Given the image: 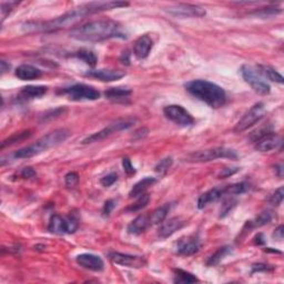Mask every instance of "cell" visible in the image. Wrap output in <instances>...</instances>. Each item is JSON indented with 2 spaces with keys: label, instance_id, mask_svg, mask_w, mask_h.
I'll return each mask as SVG.
<instances>
[{
  "label": "cell",
  "instance_id": "cell-1",
  "mask_svg": "<svg viewBox=\"0 0 284 284\" xmlns=\"http://www.w3.org/2000/svg\"><path fill=\"white\" fill-rule=\"evenodd\" d=\"M129 6L128 2L124 1H98L89 2L78 8L70 10L57 18L47 21H27L23 25L24 31L26 32H49L59 29L73 26L86 16H90L97 12L117 9V8Z\"/></svg>",
  "mask_w": 284,
  "mask_h": 284
},
{
  "label": "cell",
  "instance_id": "cell-2",
  "mask_svg": "<svg viewBox=\"0 0 284 284\" xmlns=\"http://www.w3.org/2000/svg\"><path fill=\"white\" fill-rule=\"evenodd\" d=\"M70 36L77 40L98 42L113 39V38L126 39L127 33L124 27L118 21L111 19H100L90 21V23L73 29Z\"/></svg>",
  "mask_w": 284,
  "mask_h": 284
},
{
  "label": "cell",
  "instance_id": "cell-3",
  "mask_svg": "<svg viewBox=\"0 0 284 284\" xmlns=\"http://www.w3.org/2000/svg\"><path fill=\"white\" fill-rule=\"evenodd\" d=\"M185 90L209 107L219 109L227 103V93L222 87L207 80H191L184 84Z\"/></svg>",
  "mask_w": 284,
  "mask_h": 284
},
{
  "label": "cell",
  "instance_id": "cell-4",
  "mask_svg": "<svg viewBox=\"0 0 284 284\" xmlns=\"http://www.w3.org/2000/svg\"><path fill=\"white\" fill-rule=\"evenodd\" d=\"M70 131L67 129H57L49 132L48 134L44 135V137L37 140L35 143L28 146L26 148H23L18 151H16L12 156L15 159H29L32 156L38 155L45 152L47 150L52 149L53 147H57L60 143L65 142L66 140L69 138Z\"/></svg>",
  "mask_w": 284,
  "mask_h": 284
},
{
  "label": "cell",
  "instance_id": "cell-5",
  "mask_svg": "<svg viewBox=\"0 0 284 284\" xmlns=\"http://www.w3.org/2000/svg\"><path fill=\"white\" fill-rule=\"evenodd\" d=\"M218 159L236 160L238 159V154H236L234 150L229 149V148L219 147V148H212V149L191 152V154L185 155L183 161L190 163H203V162H210V161H214Z\"/></svg>",
  "mask_w": 284,
  "mask_h": 284
},
{
  "label": "cell",
  "instance_id": "cell-6",
  "mask_svg": "<svg viewBox=\"0 0 284 284\" xmlns=\"http://www.w3.org/2000/svg\"><path fill=\"white\" fill-rule=\"evenodd\" d=\"M61 93L66 95L71 101H95L100 98V92L96 88L84 83H76L63 88Z\"/></svg>",
  "mask_w": 284,
  "mask_h": 284
},
{
  "label": "cell",
  "instance_id": "cell-7",
  "mask_svg": "<svg viewBox=\"0 0 284 284\" xmlns=\"http://www.w3.org/2000/svg\"><path fill=\"white\" fill-rule=\"evenodd\" d=\"M241 75H242L245 82H248L254 91L263 96L269 95L271 91L270 84L264 81V78L260 75L256 67L243 65L241 67Z\"/></svg>",
  "mask_w": 284,
  "mask_h": 284
},
{
  "label": "cell",
  "instance_id": "cell-8",
  "mask_svg": "<svg viewBox=\"0 0 284 284\" xmlns=\"http://www.w3.org/2000/svg\"><path fill=\"white\" fill-rule=\"evenodd\" d=\"M78 219L75 215H69L68 218H62L59 214H53L50 218L48 230L49 232L53 233V234L63 235V234H70L77 231L78 229Z\"/></svg>",
  "mask_w": 284,
  "mask_h": 284
},
{
  "label": "cell",
  "instance_id": "cell-9",
  "mask_svg": "<svg viewBox=\"0 0 284 284\" xmlns=\"http://www.w3.org/2000/svg\"><path fill=\"white\" fill-rule=\"evenodd\" d=\"M265 104L263 103H258L254 104L244 113V116L235 125L234 132L241 133L251 128L265 116Z\"/></svg>",
  "mask_w": 284,
  "mask_h": 284
},
{
  "label": "cell",
  "instance_id": "cell-10",
  "mask_svg": "<svg viewBox=\"0 0 284 284\" xmlns=\"http://www.w3.org/2000/svg\"><path fill=\"white\" fill-rule=\"evenodd\" d=\"M134 120L132 119H122V120H118L113 124L109 125L108 127H105L103 130L98 131V132L93 133L91 135H89L86 139L82 140V145H90V143H95V142H99L101 140H103L105 138L110 137V135L113 133L119 132V131L122 130H127L131 128L133 126Z\"/></svg>",
  "mask_w": 284,
  "mask_h": 284
},
{
  "label": "cell",
  "instance_id": "cell-11",
  "mask_svg": "<svg viewBox=\"0 0 284 284\" xmlns=\"http://www.w3.org/2000/svg\"><path fill=\"white\" fill-rule=\"evenodd\" d=\"M164 116L169 120L181 127H189L194 124V119L188 110L179 104H169L163 108Z\"/></svg>",
  "mask_w": 284,
  "mask_h": 284
},
{
  "label": "cell",
  "instance_id": "cell-12",
  "mask_svg": "<svg viewBox=\"0 0 284 284\" xmlns=\"http://www.w3.org/2000/svg\"><path fill=\"white\" fill-rule=\"evenodd\" d=\"M170 15L176 17H183V18H201L207 15L205 8L191 3H178L165 9Z\"/></svg>",
  "mask_w": 284,
  "mask_h": 284
},
{
  "label": "cell",
  "instance_id": "cell-13",
  "mask_svg": "<svg viewBox=\"0 0 284 284\" xmlns=\"http://www.w3.org/2000/svg\"><path fill=\"white\" fill-rule=\"evenodd\" d=\"M108 257L110 261H112L114 264L127 266V268L140 269L147 264L146 258L140 256H131V254L120 252H110Z\"/></svg>",
  "mask_w": 284,
  "mask_h": 284
},
{
  "label": "cell",
  "instance_id": "cell-14",
  "mask_svg": "<svg viewBox=\"0 0 284 284\" xmlns=\"http://www.w3.org/2000/svg\"><path fill=\"white\" fill-rule=\"evenodd\" d=\"M200 248L201 242L198 235L182 236L175 244L176 253L183 257L193 256V254H196L200 250Z\"/></svg>",
  "mask_w": 284,
  "mask_h": 284
},
{
  "label": "cell",
  "instance_id": "cell-15",
  "mask_svg": "<svg viewBox=\"0 0 284 284\" xmlns=\"http://www.w3.org/2000/svg\"><path fill=\"white\" fill-rule=\"evenodd\" d=\"M282 145V139L279 134L268 132L256 140V149L260 152H270Z\"/></svg>",
  "mask_w": 284,
  "mask_h": 284
},
{
  "label": "cell",
  "instance_id": "cell-16",
  "mask_svg": "<svg viewBox=\"0 0 284 284\" xmlns=\"http://www.w3.org/2000/svg\"><path fill=\"white\" fill-rule=\"evenodd\" d=\"M77 263L81 268L86 270L93 271V272H100L104 269V262L103 258L98 256L91 253H82L76 258Z\"/></svg>",
  "mask_w": 284,
  "mask_h": 284
},
{
  "label": "cell",
  "instance_id": "cell-17",
  "mask_svg": "<svg viewBox=\"0 0 284 284\" xmlns=\"http://www.w3.org/2000/svg\"><path fill=\"white\" fill-rule=\"evenodd\" d=\"M184 227V221H182L180 218H171L169 220H164V221L161 223V226L158 230V236L161 239H167L169 236H171L172 234L180 230Z\"/></svg>",
  "mask_w": 284,
  "mask_h": 284
},
{
  "label": "cell",
  "instance_id": "cell-18",
  "mask_svg": "<svg viewBox=\"0 0 284 284\" xmlns=\"http://www.w3.org/2000/svg\"><path fill=\"white\" fill-rule=\"evenodd\" d=\"M86 76L93 77L103 82H111V81H116V80L124 78L126 76V73L125 71L116 70V69H99V70L88 71Z\"/></svg>",
  "mask_w": 284,
  "mask_h": 284
},
{
  "label": "cell",
  "instance_id": "cell-19",
  "mask_svg": "<svg viewBox=\"0 0 284 284\" xmlns=\"http://www.w3.org/2000/svg\"><path fill=\"white\" fill-rule=\"evenodd\" d=\"M152 46H154V41H152L149 36L143 35L141 37H139L134 42L133 47L134 56L138 59H146L149 56Z\"/></svg>",
  "mask_w": 284,
  "mask_h": 284
},
{
  "label": "cell",
  "instance_id": "cell-20",
  "mask_svg": "<svg viewBox=\"0 0 284 284\" xmlns=\"http://www.w3.org/2000/svg\"><path fill=\"white\" fill-rule=\"evenodd\" d=\"M224 197V189L223 188H213L209 191L201 194L198 200V207L199 209H205L211 203L219 201L220 199Z\"/></svg>",
  "mask_w": 284,
  "mask_h": 284
},
{
  "label": "cell",
  "instance_id": "cell-21",
  "mask_svg": "<svg viewBox=\"0 0 284 284\" xmlns=\"http://www.w3.org/2000/svg\"><path fill=\"white\" fill-rule=\"evenodd\" d=\"M15 75L20 80H35L41 77L42 71L31 65H20L16 68Z\"/></svg>",
  "mask_w": 284,
  "mask_h": 284
},
{
  "label": "cell",
  "instance_id": "cell-22",
  "mask_svg": "<svg viewBox=\"0 0 284 284\" xmlns=\"http://www.w3.org/2000/svg\"><path fill=\"white\" fill-rule=\"evenodd\" d=\"M132 91L127 88H110L104 92V97L113 103H127L130 99Z\"/></svg>",
  "mask_w": 284,
  "mask_h": 284
},
{
  "label": "cell",
  "instance_id": "cell-23",
  "mask_svg": "<svg viewBox=\"0 0 284 284\" xmlns=\"http://www.w3.org/2000/svg\"><path fill=\"white\" fill-rule=\"evenodd\" d=\"M149 226H150L149 215L142 214V215H139V217L135 218L133 221H131L129 223L128 228H127V231L132 235H139L145 232Z\"/></svg>",
  "mask_w": 284,
  "mask_h": 284
},
{
  "label": "cell",
  "instance_id": "cell-24",
  "mask_svg": "<svg viewBox=\"0 0 284 284\" xmlns=\"http://www.w3.org/2000/svg\"><path fill=\"white\" fill-rule=\"evenodd\" d=\"M155 182V178L151 177H146L145 179L140 180L132 186V189H131V191L129 192V198H139L143 196V194L147 192V190L149 189L151 185H154Z\"/></svg>",
  "mask_w": 284,
  "mask_h": 284
},
{
  "label": "cell",
  "instance_id": "cell-25",
  "mask_svg": "<svg viewBox=\"0 0 284 284\" xmlns=\"http://www.w3.org/2000/svg\"><path fill=\"white\" fill-rule=\"evenodd\" d=\"M47 91H48V88L46 86H27L21 89L19 95L23 97L24 99L31 100L41 98L42 96L46 95Z\"/></svg>",
  "mask_w": 284,
  "mask_h": 284
},
{
  "label": "cell",
  "instance_id": "cell-26",
  "mask_svg": "<svg viewBox=\"0 0 284 284\" xmlns=\"http://www.w3.org/2000/svg\"><path fill=\"white\" fill-rule=\"evenodd\" d=\"M171 205L170 203H165V205L159 207L149 215L150 226H155V224H161L168 217V213L170 212Z\"/></svg>",
  "mask_w": 284,
  "mask_h": 284
},
{
  "label": "cell",
  "instance_id": "cell-27",
  "mask_svg": "<svg viewBox=\"0 0 284 284\" xmlns=\"http://www.w3.org/2000/svg\"><path fill=\"white\" fill-rule=\"evenodd\" d=\"M256 68L263 78L269 79L270 81H272V82H277L280 84L283 83V77L278 73L277 70L273 69V68H271L269 66H263V65H258Z\"/></svg>",
  "mask_w": 284,
  "mask_h": 284
},
{
  "label": "cell",
  "instance_id": "cell-28",
  "mask_svg": "<svg viewBox=\"0 0 284 284\" xmlns=\"http://www.w3.org/2000/svg\"><path fill=\"white\" fill-rule=\"evenodd\" d=\"M232 252V247L230 245H226V247L219 248L217 251H215L212 256L207 258V266H214L219 264L224 258H226L228 254H230Z\"/></svg>",
  "mask_w": 284,
  "mask_h": 284
},
{
  "label": "cell",
  "instance_id": "cell-29",
  "mask_svg": "<svg viewBox=\"0 0 284 284\" xmlns=\"http://www.w3.org/2000/svg\"><path fill=\"white\" fill-rule=\"evenodd\" d=\"M173 273H175V281L176 283H182V284H189V283H196L199 282V279L193 275L192 273L186 272L184 270L181 269H175L173 270Z\"/></svg>",
  "mask_w": 284,
  "mask_h": 284
},
{
  "label": "cell",
  "instance_id": "cell-30",
  "mask_svg": "<svg viewBox=\"0 0 284 284\" xmlns=\"http://www.w3.org/2000/svg\"><path fill=\"white\" fill-rule=\"evenodd\" d=\"M75 56L80 59V60L86 62L90 67H95L97 65V61H98L96 53L89 49H80L75 53Z\"/></svg>",
  "mask_w": 284,
  "mask_h": 284
},
{
  "label": "cell",
  "instance_id": "cell-31",
  "mask_svg": "<svg viewBox=\"0 0 284 284\" xmlns=\"http://www.w3.org/2000/svg\"><path fill=\"white\" fill-rule=\"evenodd\" d=\"M224 189V196H238L247 192L250 189V185L245 182H240V183H234L231 185L226 186Z\"/></svg>",
  "mask_w": 284,
  "mask_h": 284
},
{
  "label": "cell",
  "instance_id": "cell-32",
  "mask_svg": "<svg viewBox=\"0 0 284 284\" xmlns=\"http://www.w3.org/2000/svg\"><path fill=\"white\" fill-rule=\"evenodd\" d=\"M31 134L32 133H31L30 130H26V131H23V132L15 133L14 135H11L10 138H8L7 140H5V141L1 143V149L6 148L7 146H11V145H15V143H19L21 141H24V140L30 138Z\"/></svg>",
  "mask_w": 284,
  "mask_h": 284
},
{
  "label": "cell",
  "instance_id": "cell-33",
  "mask_svg": "<svg viewBox=\"0 0 284 284\" xmlns=\"http://www.w3.org/2000/svg\"><path fill=\"white\" fill-rule=\"evenodd\" d=\"M271 220H272V213H271L270 211H263L262 213L258 215L253 222H251L250 224H251L253 228H260L270 223Z\"/></svg>",
  "mask_w": 284,
  "mask_h": 284
},
{
  "label": "cell",
  "instance_id": "cell-34",
  "mask_svg": "<svg viewBox=\"0 0 284 284\" xmlns=\"http://www.w3.org/2000/svg\"><path fill=\"white\" fill-rule=\"evenodd\" d=\"M172 164H173V160H172L171 156H167V158L162 159L158 164L155 165V171L156 173H159L160 176H164L165 173L170 170V168L172 167Z\"/></svg>",
  "mask_w": 284,
  "mask_h": 284
},
{
  "label": "cell",
  "instance_id": "cell-35",
  "mask_svg": "<svg viewBox=\"0 0 284 284\" xmlns=\"http://www.w3.org/2000/svg\"><path fill=\"white\" fill-rule=\"evenodd\" d=\"M149 201H150V196H149V194L145 193L143 196L138 198V200L135 201V203H133L132 206H131L130 207H128V211H133L134 212V211L141 210V209H143V207H146L148 206V203H149Z\"/></svg>",
  "mask_w": 284,
  "mask_h": 284
},
{
  "label": "cell",
  "instance_id": "cell-36",
  "mask_svg": "<svg viewBox=\"0 0 284 284\" xmlns=\"http://www.w3.org/2000/svg\"><path fill=\"white\" fill-rule=\"evenodd\" d=\"M281 12V8H278V7H266V8H261V9H258L257 11L253 12V15H257V16H262V17H269V16H273V15H277Z\"/></svg>",
  "mask_w": 284,
  "mask_h": 284
},
{
  "label": "cell",
  "instance_id": "cell-37",
  "mask_svg": "<svg viewBox=\"0 0 284 284\" xmlns=\"http://www.w3.org/2000/svg\"><path fill=\"white\" fill-rule=\"evenodd\" d=\"M231 198H228L224 200L222 207H221V214H220V217L224 218L228 213H230V211L233 209L236 206V200L232 198V196H230Z\"/></svg>",
  "mask_w": 284,
  "mask_h": 284
},
{
  "label": "cell",
  "instance_id": "cell-38",
  "mask_svg": "<svg viewBox=\"0 0 284 284\" xmlns=\"http://www.w3.org/2000/svg\"><path fill=\"white\" fill-rule=\"evenodd\" d=\"M283 197H284V189L283 186H280L278 190H275V192L270 197L269 202L272 206H280L283 202Z\"/></svg>",
  "mask_w": 284,
  "mask_h": 284
},
{
  "label": "cell",
  "instance_id": "cell-39",
  "mask_svg": "<svg viewBox=\"0 0 284 284\" xmlns=\"http://www.w3.org/2000/svg\"><path fill=\"white\" fill-rule=\"evenodd\" d=\"M65 183L69 189H74L79 183V176L76 172H69L67 173L65 177Z\"/></svg>",
  "mask_w": 284,
  "mask_h": 284
},
{
  "label": "cell",
  "instance_id": "cell-40",
  "mask_svg": "<svg viewBox=\"0 0 284 284\" xmlns=\"http://www.w3.org/2000/svg\"><path fill=\"white\" fill-rule=\"evenodd\" d=\"M118 180V175L116 172H111L109 173V175L104 176L103 179L100 180V183L103 184L104 188H109V186H111L113 183H116Z\"/></svg>",
  "mask_w": 284,
  "mask_h": 284
},
{
  "label": "cell",
  "instance_id": "cell-41",
  "mask_svg": "<svg viewBox=\"0 0 284 284\" xmlns=\"http://www.w3.org/2000/svg\"><path fill=\"white\" fill-rule=\"evenodd\" d=\"M122 167H124V170L128 176H133L135 173V169L132 163H131V160L129 158L122 159Z\"/></svg>",
  "mask_w": 284,
  "mask_h": 284
},
{
  "label": "cell",
  "instance_id": "cell-42",
  "mask_svg": "<svg viewBox=\"0 0 284 284\" xmlns=\"http://www.w3.org/2000/svg\"><path fill=\"white\" fill-rule=\"evenodd\" d=\"M116 207V201L114 200H108L104 202V206H103V217H109L110 213H111V211Z\"/></svg>",
  "mask_w": 284,
  "mask_h": 284
},
{
  "label": "cell",
  "instance_id": "cell-43",
  "mask_svg": "<svg viewBox=\"0 0 284 284\" xmlns=\"http://www.w3.org/2000/svg\"><path fill=\"white\" fill-rule=\"evenodd\" d=\"M16 5H18V2H8V3L2 2V3H1L2 21L5 20V18H6L8 14H10V11L12 10V8H14V6H16Z\"/></svg>",
  "mask_w": 284,
  "mask_h": 284
},
{
  "label": "cell",
  "instance_id": "cell-44",
  "mask_svg": "<svg viewBox=\"0 0 284 284\" xmlns=\"http://www.w3.org/2000/svg\"><path fill=\"white\" fill-rule=\"evenodd\" d=\"M20 177L24 178V179H30V178L36 177V171L31 167H26L21 170Z\"/></svg>",
  "mask_w": 284,
  "mask_h": 284
},
{
  "label": "cell",
  "instance_id": "cell-45",
  "mask_svg": "<svg viewBox=\"0 0 284 284\" xmlns=\"http://www.w3.org/2000/svg\"><path fill=\"white\" fill-rule=\"evenodd\" d=\"M272 266H269L266 264H262V263H258V264H253L252 265V273L256 272H262V271H269L272 270Z\"/></svg>",
  "mask_w": 284,
  "mask_h": 284
},
{
  "label": "cell",
  "instance_id": "cell-46",
  "mask_svg": "<svg viewBox=\"0 0 284 284\" xmlns=\"http://www.w3.org/2000/svg\"><path fill=\"white\" fill-rule=\"evenodd\" d=\"M239 171V168H228V169H223L221 173L219 175V178H228L232 175H234L235 172Z\"/></svg>",
  "mask_w": 284,
  "mask_h": 284
},
{
  "label": "cell",
  "instance_id": "cell-47",
  "mask_svg": "<svg viewBox=\"0 0 284 284\" xmlns=\"http://www.w3.org/2000/svg\"><path fill=\"white\" fill-rule=\"evenodd\" d=\"M284 228L283 226H280L278 229H275V231L273 233V239L278 240V241H282L283 240V234H284Z\"/></svg>",
  "mask_w": 284,
  "mask_h": 284
},
{
  "label": "cell",
  "instance_id": "cell-48",
  "mask_svg": "<svg viewBox=\"0 0 284 284\" xmlns=\"http://www.w3.org/2000/svg\"><path fill=\"white\" fill-rule=\"evenodd\" d=\"M10 69V65L8 62H6L5 60H1L0 61V71H1V74H6L7 71H9Z\"/></svg>",
  "mask_w": 284,
  "mask_h": 284
},
{
  "label": "cell",
  "instance_id": "cell-49",
  "mask_svg": "<svg viewBox=\"0 0 284 284\" xmlns=\"http://www.w3.org/2000/svg\"><path fill=\"white\" fill-rule=\"evenodd\" d=\"M275 172H277V176L279 178H282L283 177V164L275 165Z\"/></svg>",
  "mask_w": 284,
  "mask_h": 284
},
{
  "label": "cell",
  "instance_id": "cell-50",
  "mask_svg": "<svg viewBox=\"0 0 284 284\" xmlns=\"http://www.w3.org/2000/svg\"><path fill=\"white\" fill-rule=\"evenodd\" d=\"M256 241H254V242H256V244H264L265 243V240H264V238H263V235L262 234H258V236H256V239H254Z\"/></svg>",
  "mask_w": 284,
  "mask_h": 284
},
{
  "label": "cell",
  "instance_id": "cell-51",
  "mask_svg": "<svg viewBox=\"0 0 284 284\" xmlns=\"http://www.w3.org/2000/svg\"><path fill=\"white\" fill-rule=\"evenodd\" d=\"M121 61H122V63H126V65H129L130 60H129V53H128V52H126V53L124 52V53H122Z\"/></svg>",
  "mask_w": 284,
  "mask_h": 284
}]
</instances>
